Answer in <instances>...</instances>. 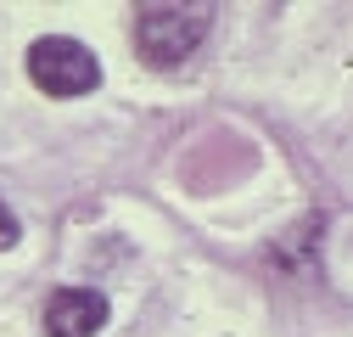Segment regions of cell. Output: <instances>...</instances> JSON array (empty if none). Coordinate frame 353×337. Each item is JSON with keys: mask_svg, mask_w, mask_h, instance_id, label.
Listing matches in <instances>:
<instances>
[{"mask_svg": "<svg viewBox=\"0 0 353 337\" xmlns=\"http://www.w3.org/2000/svg\"><path fill=\"white\" fill-rule=\"evenodd\" d=\"M28 79L39 84L46 96H84L101 84V62L68 34H51V39H34L28 51Z\"/></svg>", "mask_w": 353, "mask_h": 337, "instance_id": "2", "label": "cell"}, {"mask_svg": "<svg viewBox=\"0 0 353 337\" xmlns=\"http://www.w3.org/2000/svg\"><path fill=\"white\" fill-rule=\"evenodd\" d=\"M12 242H17V214L0 202V247H12Z\"/></svg>", "mask_w": 353, "mask_h": 337, "instance_id": "4", "label": "cell"}, {"mask_svg": "<svg viewBox=\"0 0 353 337\" xmlns=\"http://www.w3.org/2000/svg\"><path fill=\"white\" fill-rule=\"evenodd\" d=\"M107 326V298L96 287H57L46 304V337H96Z\"/></svg>", "mask_w": 353, "mask_h": 337, "instance_id": "3", "label": "cell"}, {"mask_svg": "<svg viewBox=\"0 0 353 337\" xmlns=\"http://www.w3.org/2000/svg\"><path fill=\"white\" fill-rule=\"evenodd\" d=\"M213 28V6H146L135 17V46L146 51V62L174 68L185 62Z\"/></svg>", "mask_w": 353, "mask_h": 337, "instance_id": "1", "label": "cell"}]
</instances>
